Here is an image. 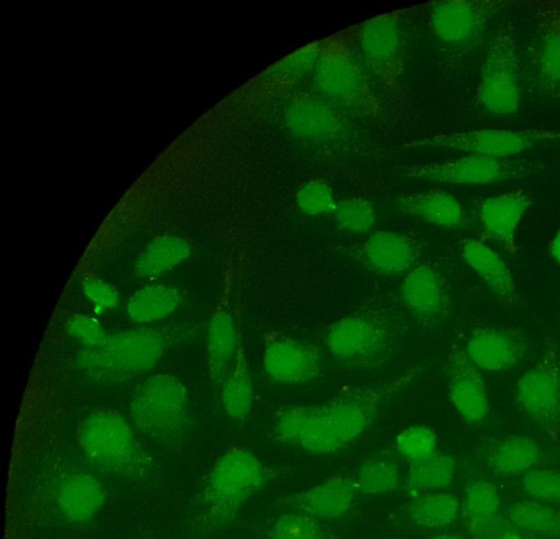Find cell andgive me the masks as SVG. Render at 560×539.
<instances>
[{"label": "cell", "mask_w": 560, "mask_h": 539, "mask_svg": "<svg viewBox=\"0 0 560 539\" xmlns=\"http://www.w3.org/2000/svg\"><path fill=\"white\" fill-rule=\"evenodd\" d=\"M275 471L253 452L232 446L205 476L194 500V527L203 535L224 530L243 505L272 478Z\"/></svg>", "instance_id": "obj_1"}, {"label": "cell", "mask_w": 560, "mask_h": 539, "mask_svg": "<svg viewBox=\"0 0 560 539\" xmlns=\"http://www.w3.org/2000/svg\"><path fill=\"white\" fill-rule=\"evenodd\" d=\"M402 335V324L392 309L368 304L330 323L320 338L335 361L366 371L389 362L399 350Z\"/></svg>", "instance_id": "obj_2"}, {"label": "cell", "mask_w": 560, "mask_h": 539, "mask_svg": "<svg viewBox=\"0 0 560 539\" xmlns=\"http://www.w3.org/2000/svg\"><path fill=\"white\" fill-rule=\"evenodd\" d=\"M311 75L315 92L336 106L380 124L390 120L358 55L357 25L327 37Z\"/></svg>", "instance_id": "obj_3"}, {"label": "cell", "mask_w": 560, "mask_h": 539, "mask_svg": "<svg viewBox=\"0 0 560 539\" xmlns=\"http://www.w3.org/2000/svg\"><path fill=\"white\" fill-rule=\"evenodd\" d=\"M136 430L121 414L95 409L81 419L77 440L85 458L98 469L133 481L153 476L154 461Z\"/></svg>", "instance_id": "obj_4"}, {"label": "cell", "mask_w": 560, "mask_h": 539, "mask_svg": "<svg viewBox=\"0 0 560 539\" xmlns=\"http://www.w3.org/2000/svg\"><path fill=\"white\" fill-rule=\"evenodd\" d=\"M129 412L137 433L156 444L176 446L189 433V394L173 374H154L139 384Z\"/></svg>", "instance_id": "obj_5"}, {"label": "cell", "mask_w": 560, "mask_h": 539, "mask_svg": "<svg viewBox=\"0 0 560 539\" xmlns=\"http://www.w3.org/2000/svg\"><path fill=\"white\" fill-rule=\"evenodd\" d=\"M270 106L271 119L306 145L340 150L353 137V128L338 106L316 92L295 90Z\"/></svg>", "instance_id": "obj_6"}, {"label": "cell", "mask_w": 560, "mask_h": 539, "mask_svg": "<svg viewBox=\"0 0 560 539\" xmlns=\"http://www.w3.org/2000/svg\"><path fill=\"white\" fill-rule=\"evenodd\" d=\"M166 347L164 335L147 326L108 335L97 348H83L77 365L85 375L114 382L145 373L162 358Z\"/></svg>", "instance_id": "obj_7"}, {"label": "cell", "mask_w": 560, "mask_h": 539, "mask_svg": "<svg viewBox=\"0 0 560 539\" xmlns=\"http://www.w3.org/2000/svg\"><path fill=\"white\" fill-rule=\"evenodd\" d=\"M542 161L524 157L494 159L464 154L445 161L401 167L402 178L451 185H487L540 175Z\"/></svg>", "instance_id": "obj_8"}, {"label": "cell", "mask_w": 560, "mask_h": 539, "mask_svg": "<svg viewBox=\"0 0 560 539\" xmlns=\"http://www.w3.org/2000/svg\"><path fill=\"white\" fill-rule=\"evenodd\" d=\"M488 115L510 116L522 102L521 69L516 38L511 24L501 25L488 47L476 95Z\"/></svg>", "instance_id": "obj_9"}, {"label": "cell", "mask_w": 560, "mask_h": 539, "mask_svg": "<svg viewBox=\"0 0 560 539\" xmlns=\"http://www.w3.org/2000/svg\"><path fill=\"white\" fill-rule=\"evenodd\" d=\"M418 371L415 367L390 380L347 387L320 405L341 445L361 436L373 423L383 403L408 386L417 377Z\"/></svg>", "instance_id": "obj_10"}, {"label": "cell", "mask_w": 560, "mask_h": 539, "mask_svg": "<svg viewBox=\"0 0 560 539\" xmlns=\"http://www.w3.org/2000/svg\"><path fill=\"white\" fill-rule=\"evenodd\" d=\"M357 46L366 70L388 90L398 91L406 61L402 11L382 13L357 25Z\"/></svg>", "instance_id": "obj_11"}, {"label": "cell", "mask_w": 560, "mask_h": 539, "mask_svg": "<svg viewBox=\"0 0 560 539\" xmlns=\"http://www.w3.org/2000/svg\"><path fill=\"white\" fill-rule=\"evenodd\" d=\"M560 138L559 129H478L452 133H440L408 142L402 148H440L465 154H477L494 159H511L540 143Z\"/></svg>", "instance_id": "obj_12"}, {"label": "cell", "mask_w": 560, "mask_h": 539, "mask_svg": "<svg viewBox=\"0 0 560 539\" xmlns=\"http://www.w3.org/2000/svg\"><path fill=\"white\" fill-rule=\"evenodd\" d=\"M517 401L555 444L560 442V348L550 340L516 385Z\"/></svg>", "instance_id": "obj_13"}, {"label": "cell", "mask_w": 560, "mask_h": 539, "mask_svg": "<svg viewBox=\"0 0 560 539\" xmlns=\"http://www.w3.org/2000/svg\"><path fill=\"white\" fill-rule=\"evenodd\" d=\"M506 2L499 0H442L424 5L428 26L445 46L472 45Z\"/></svg>", "instance_id": "obj_14"}, {"label": "cell", "mask_w": 560, "mask_h": 539, "mask_svg": "<svg viewBox=\"0 0 560 539\" xmlns=\"http://www.w3.org/2000/svg\"><path fill=\"white\" fill-rule=\"evenodd\" d=\"M261 340L262 367L273 383L300 386L320 376L324 358L315 344L276 329L265 331Z\"/></svg>", "instance_id": "obj_15"}, {"label": "cell", "mask_w": 560, "mask_h": 539, "mask_svg": "<svg viewBox=\"0 0 560 539\" xmlns=\"http://www.w3.org/2000/svg\"><path fill=\"white\" fill-rule=\"evenodd\" d=\"M339 251L376 274L398 277L418 263L422 247L408 234L378 230L359 243L339 247Z\"/></svg>", "instance_id": "obj_16"}, {"label": "cell", "mask_w": 560, "mask_h": 539, "mask_svg": "<svg viewBox=\"0 0 560 539\" xmlns=\"http://www.w3.org/2000/svg\"><path fill=\"white\" fill-rule=\"evenodd\" d=\"M327 42V37L314 40L280 58L246 86L245 95L256 105L272 104L295 87L308 75Z\"/></svg>", "instance_id": "obj_17"}, {"label": "cell", "mask_w": 560, "mask_h": 539, "mask_svg": "<svg viewBox=\"0 0 560 539\" xmlns=\"http://www.w3.org/2000/svg\"><path fill=\"white\" fill-rule=\"evenodd\" d=\"M401 305L422 326L442 323L451 308L450 288L444 276L428 263L418 262L404 277L398 290Z\"/></svg>", "instance_id": "obj_18"}, {"label": "cell", "mask_w": 560, "mask_h": 539, "mask_svg": "<svg viewBox=\"0 0 560 539\" xmlns=\"http://www.w3.org/2000/svg\"><path fill=\"white\" fill-rule=\"evenodd\" d=\"M447 396L460 417L469 423L482 422L490 412V401L480 370L464 347L454 342L445 363Z\"/></svg>", "instance_id": "obj_19"}, {"label": "cell", "mask_w": 560, "mask_h": 539, "mask_svg": "<svg viewBox=\"0 0 560 539\" xmlns=\"http://www.w3.org/2000/svg\"><path fill=\"white\" fill-rule=\"evenodd\" d=\"M530 62V84L545 99L560 101V2L537 13V36Z\"/></svg>", "instance_id": "obj_20"}, {"label": "cell", "mask_w": 560, "mask_h": 539, "mask_svg": "<svg viewBox=\"0 0 560 539\" xmlns=\"http://www.w3.org/2000/svg\"><path fill=\"white\" fill-rule=\"evenodd\" d=\"M465 350L479 370L500 372L514 367L523 360L527 342L516 328L482 325L471 330Z\"/></svg>", "instance_id": "obj_21"}, {"label": "cell", "mask_w": 560, "mask_h": 539, "mask_svg": "<svg viewBox=\"0 0 560 539\" xmlns=\"http://www.w3.org/2000/svg\"><path fill=\"white\" fill-rule=\"evenodd\" d=\"M355 492L354 478L336 474L310 489L287 495L282 504L289 511L301 512L322 522L336 520L350 511Z\"/></svg>", "instance_id": "obj_22"}, {"label": "cell", "mask_w": 560, "mask_h": 539, "mask_svg": "<svg viewBox=\"0 0 560 539\" xmlns=\"http://www.w3.org/2000/svg\"><path fill=\"white\" fill-rule=\"evenodd\" d=\"M533 203L527 188L510 190L485 198L479 206V220L485 232L508 253H517L516 231Z\"/></svg>", "instance_id": "obj_23"}, {"label": "cell", "mask_w": 560, "mask_h": 539, "mask_svg": "<svg viewBox=\"0 0 560 539\" xmlns=\"http://www.w3.org/2000/svg\"><path fill=\"white\" fill-rule=\"evenodd\" d=\"M241 342L231 296L225 291L214 308L207 329V366L214 387L221 388L226 378Z\"/></svg>", "instance_id": "obj_24"}, {"label": "cell", "mask_w": 560, "mask_h": 539, "mask_svg": "<svg viewBox=\"0 0 560 539\" xmlns=\"http://www.w3.org/2000/svg\"><path fill=\"white\" fill-rule=\"evenodd\" d=\"M462 257L471 270L506 308H520L523 304L513 276L503 258L478 238L460 243Z\"/></svg>", "instance_id": "obj_25"}, {"label": "cell", "mask_w": 560, "mask_h": 539, "mask_svg": "<svg viewBox=\"0 0 560 539\" xmlns=\"http://www.w3.org/2000/svg\"><path fill=\"white\" fill-rule=\"evenodd\" d=\"M55 500L61 517L79 524L90 520L101 511L106 501V490L93 474L72 472L58 482Z\"/></svg>", "instance_id": "obj_26"}, {"label": "cell", "mask_w": 560, "mask_h": 539, "mask_svg": "<svg viewBox=\"0 0 560 539\" xmlns=\"http://www.w3.org/2000/svg\"><path fill=\"white\" fill-rule=\"evenodd\" d=\"M545 459L542 446L526 435H509L494 441L486 455L488 471L508 478L524 474L539 466Z\"/></svg>", "instance_id": "obj_27"}, {"label": "cell", "mask_w": 560, "mask_h": 539, "mask_svg": "<svg viewBox=\"0 0 560 539\" xmlns=\"http://www.w3.org/2000/svg\"><path fill=\"white\" fill-rule=\"evenodd\" d=\"M394 201L405 214L436 226L456 229L465 222L462 203L454 195L441 188L399 195Z\"/></svg>", "instance_id": "obj_28"}, {"label": "cell", "mask_w": 560, "mask_h": 539, "mask_svg": "<svg viewBox=\"0 0 560 539\" xmlns=\"http://www.w3.org/2000/svg\"><path fill=\"white\" fill-rule=\"evenodd\" d=\"M191 255L189 242L164 234L149 241L138 253L135 273L141 279H156L185 262Z\"/></svg>", "instance_id": "obj_29"}, {"label": "cell", "mask_w": 560, "mask_h": 539, "mask_svg": "<svg viewBox=\"0 0 560 539\" xmlns=\"http://www.w3.org/2000/svg\"><path fill=\"white\" fill-rule=\"evenodd\" d=\"M179 291L163 283H151L138 289L128 300L126 310L131 321L151 325L172 315L180 305Z\"/></svg>", "instance_id": "obj_30"}, {"label": "cell", "mask_w": 560, "mask_h": 539, "mask_svg": "<svg viewBox=\"0 0 560 539\" xmlns=\"http://www.w3.org/2000/svg\"><path fill=\"white\" fill-rule=\"evenodd\" d=\"M220 401L225 413L235 421H243L252 410L253 383L242 341L233 365L220 388Z\"/></svg>", "instance_id": "obj_31"}, {"label": "cell", "mask_w": 560, "mask_h": 539, "mask_svg": "<svg viewBox=\"0 0 560 539\" xmlns=\"http://www.w3.org/2000/svg\"><path fill=\"white\" fill-rule=\"evenodd\" d=\"M505 516L517 528L538 539H560V507L535 500L512 503Z\"/></svg>", "instance_id": "obj_32"}, {"label": "cell", "mask_w": 560, "mask_h": 539, "mask_svg": "<svg viewBox=\"0 0 560 539\" xmlns=\"http://www.w3.org/2000/svg\"><path fill=\"white\" fill-rule=\"evenodd\" d=\"M456 473V460L438 452L428 459L410 462L405 481L406 491L418 496L448 488Z\"/></svg>", "instance_id": "obj_33"}, {"label": "cell", "mask_w": 560, "mask_h": 539, "mask_svg": "<svg viewBox=\"0 0 560 539\" xmlns=\"http://www.w3.org/2000/svg\"><path fill=\"white\" fill-rule=\"evenodd\" d=\"M460 512L458 499L444 492L420 494L408 507L410 519L425 528H444L453 524Z\"/></svg>", "instance_id": "obj_34"}, {"label": "cell", "mask_w": 560, "mask_h": 539, "mask_svg": "<svg viewBox=\"0 0 560 539\" xmlns=\"http://www.w3.org/2000/svg\"><path fill=\"white\" fill-rule=\"evenodd\" d=\"M294 446L316 455L332 454L343 447L320 405L306 406V414Z\"/></svg>", "instance_id": "obj_35"}, {"label": "cell", "mask_w": 560, "mask_h": 539, "mask_svg": "<svg viewBox=\"0 0 560 539\" xmlns=\"http://www.w3.org/2000/svg\"><path fill=\"white\" fill-rule=\"evenodd\" d=\"M354 481L357 490L365 495L394 492L399 488V466L389 456H373L360 466Z\"/></svg>", "instance_id": "obj_36"}, {"label": "cell", "mask_w": 560, "mask_h": 539, "mask_svg": "<svg viewBox=\"0 0 560 539\" xmlns=\"http://www.w3.org/2000/svg\"><path fill=\"white\" fill-rule=\"evenodd\" d=\"M269 537L270 539H336L325 522L295 511L279 515L271 524Z\"/></svg>", "instance_id": "obj_37"}, {"label": "cell", "mask_w": 560, "mask_h": 539, "mask_svg": "<svg viewBox=\"0 0 560 539\" xmlns=\"http://www.w3.org/2000/svg\"><path fill=\"white\" fill-rule=\"evenodd\" d=\"M331 215L338 227L352 234H370L376 221L373 203L358 196L338 200Z\"/></svg>", "instance_id": "obj_38"}, {"label": "cell", "mask_w": 560, "mask_h": 539, "mask_svg": "<svg viewBox=\"0 0 560 539\" xmlns=\"http://www.w3.org/2000/svg\"><path fill=\"white\" fill-rule=\"evenodd\" d=\"M500 504L499 491L491 481H471L465 489L463 502L466 524L499 514Z\"/></svg>", "instance_id": "obj_39"}, {"label": "cell", "mask_w": 560, "mask_h": 539, "mask_svg": "<svg viewBox=\"0 0 560 539\" xmlns=\"http://www.w3.org/2000/svg\"><path fill=\"white\" fill-rule=\"evenodd\" d=\"M294 201L301 212L317 216L331 214L338 200L328 180L312 178L298 187Z\"/></svg>", "instance_id": "obj_40"}, {"label": "cell", "mask_w": 560, "mask_h": 539, "mask_svg": "<svg viewBox=\"0 0 560 539\" xmlns=\"http://www.w3.org/2000/svg\"><path fill=\"white\" fill-rule=\"evenodd\" d=\"M394 445L399 455L410 464L436 454L438 436L425 425H410L396 435Z\"/></svg>", "instance_id": "obj_41"}, {"label": "cell", "mask_w": 560, "mask_h": 539, "mask_svg": "<svg viewBox=\"0 0 560 539\" xmlns=\"http://www.w3.org/2000/svg\"><path fill=\"white\" fill-rule=\"evenodd\" d=\"M522 488L530 500L560 505V471L535 468L522 476Z\"/></svg>", "instance_id": "obj_42"}, {"label": "cell", "mask_w": 560, "mask_h": 539, "mask_svg": "<svg viewBox=\"0 0 560 539\" xmlns=\"http://www.w3.org/2000/svg\"><path fill=\"white\" fill-rule=\"evenodd\" d=\"M82 291L96 314L113 312L119 306L120 294L116 286L98 276H85Z\"/></svg>", "instance_id": "obj_43"}, {"label": "cell", "mask_w": 560, "mask_h": 539, "mask_svg": "<svg viewBox=\"0 0 560 539\" xmlns=\"http://www.w3.org/2000/svg\"><path fill=\"white\" fill-rule=\"evenodd\" d=\"M67 332L83 348L101 347L108 335L96 317L86 314H73L67 321Z\"/></svg>", "instance_id": "obj_44"}, {"label": "cell", "mask_w": 560, "mask_h": 539, "mask_svg": "<svg viewBox=\"0 0 560 539\" xmlns=\"http://www.w3.org/2000/svg\"><path fill=\"white\" fill-rule=\"evenodd\" d=\"M494 539H538L514 526L512 523L504 528Z\"/></svg>", "instance_id": "obj_45"}, {"label": "cell", "mask_w": 560, "mask_h": 539, "mask_svg": "<svg viewBox=\"0 0 560 539\" xmlns=\"http://www.w3.org/2000/svg\"><path fill=\"white\" fill-rule=\"evenodd\" d=\"M549 254L552 257V259L556 261L558 267L560 268V226L558 231L556 232L553 238L550 241L549 246Z\"/></svg>", "instance_id": "obj_46"}, {"label": "cell", "mask_w": 560, "mask_h": 539, "mask_svg": "<svg viewBox=\"0 0 560 539\" xmlns=\"http://www.w3.org/2000/svg\"><path fill=\"white\" fill-rule=\"evenodd\" d=\"M427 539H464V538H462L459 536H455V535L443 534V535H436V536H433V537H430Z\"/></svg>", "instance_id": "obj_47"}]
</instances>
